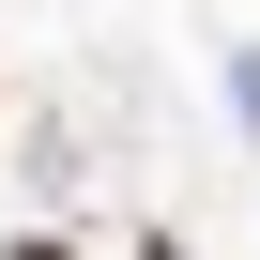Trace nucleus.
<instances>
[{"mask_svg": "<svg viewBox=\"0 0 260 260\" xmlns=\"http://www.w3.org/2000/svg\"><path fill=\"white\" fill-rule=\"evenodd\" d=\"M0 260H77V245H61V230H16V245H0Z\"/></svg>", "mask_w": 260, "mask_h": 260, "instance_id": "1", "label": "nucleus"}, {"mask_svg": "<svg viewBox=\"0 0 260 260\" xmlns=\"http://www.w3.org/2000/svg\"><path fill=\"white\" fill-rule=\"evenodd\" d=\"M138 260H184V245H138Z\"/></svg>", "mask_w": 260, "mask_h": 260, "instance_id": "2", "label": "nucleus"}]
</instances>
